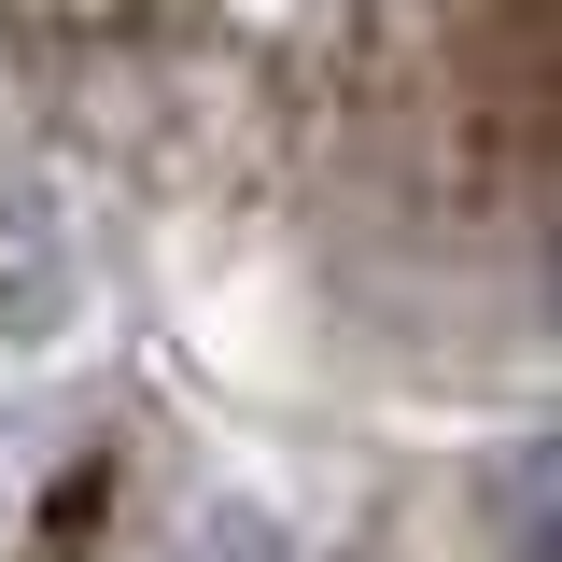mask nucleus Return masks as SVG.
<instances>
[{"mask_svg":"<svg viewBox=\"0 0 562 562\" xmlns=\"http://www.w3.org/2000/svg\"><path fill=\"white\" fill-rule=\"evenodd\" d=\"M535 310H549V338H562V225H549V268H535Z\"/></svg>","mask_w":562,"mask_h":562,"instance_id":"f03ea898","label":"nucleus"},{"mask_svg":"<svg viewBox=\"0 0 562 562\" xmlns=\"http://www.w3.org/2000/svg\"><path fill=\"white\" fill-rule=\"evenodd\" d=\"M479 535H492V562H562V422H549V436H520V450L492 464Z\"/></svg>","mask_w":562,"mask_h":562,"instance_id":"f257e3e1","label":"nucleus"}]
</instances>
